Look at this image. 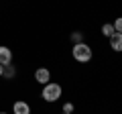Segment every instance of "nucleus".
I'll return each mask as SVG.
<instances>
[{
    "label": "nucleus",
    "instance_id": "obj_1",
    "mask_svg": "<svg viewBox=\"0 0 122 114\" xmlns=\"http://www.w3.org/2000/svg\"><path fill=\"white\" fill-rule=\"evenodd\" d=\"M71 55H73V59L77 63H87L92 61V57H94V51H92V47L83 41V43H77L73 45V49H71Z\"/></svg>",
    "mask_w": 122,
    "mask_h": 114
},
{
    "label": "nucleus",
    "instance_id": "obj_2",
    "mask_svg": "<svg viewBox=\"0 0 122 114\" xmlns=\"http://www.w3.org/2000/svg\"><path fill=\"white\" fill-rule=\"evenodd\" d=\"M61 94H63V90H61V86L57 82H49L43 86V92H41V96H43L45 102H57L61 98Z\"/></svg>",
    "mask_w": 122,
    "mask_h": 114
},
{
    "label": "nucleus",
    "instance_id": "obj_3",
    "mask_svg": "<svg viewBox=\"0 0 122 114\" xmlns=\"http://www.w3.org/2000/svg\"><path fill=\"white\" fill-rule=\"evenodd\" d=\"M35 79H37V83L45 86V83H49V82H51V73H49V69H47V67H39V69L35 71Z\"/></svg>",
    "mask_w": 122,
    "mask_h": 114
},
{
    "label": "nucleus",
    "instance_id": "obj_4",
    "mask_svg": "<svg viewBox=\"0 0 122 114\" xmlns=\"http://www.w3.org/2000/svg\"><path fill=\"white\" fill-rule=\"evenodd\" d=\"M108 41H110V49H112V51L122 53V33H114Z\"/></svg>",
    "mask_w": 122,
    "mask_h": 114
},
{
    "label": "nucleus",
    "instance_id": "obj_5",
    "mask_svg": "<svg viewBox=\"0 0 122 114\" xmlns=\"http://www.w3.org/2000/svg\"><path fill=\"white\" fill-rule=\"evenodd\" d=\"M10 63H12V51L0 45V65H10Z\"/></svg>",
    "mask_w": 122,
    "mask_h": 114
},
{
    "label": "nucleus",
    "instance_id": "obj_6",
    "mask_svg": "<svg viewBox=\"0 0 122 114\" xmlns=\"http://www.w3.org/2000/svg\"><path fill=\"white\" fill-rule=\"evenodd\" d=\"M12 112L14 114H30V106L26 104V102L18 100V102H14V104H12Z\"/></svg>",
    "mask_w": 122,
    "mask_h": 114
},
{
    "label": "nucleus",
    "instance_id": "obj_7",
    "mask_svg": "<svg viewBox=\"0 0 122 114\" xmlns=\"http://www.w3.org/2000/svg\"><path fill=\"white\" fill-rule=\"evenodd\" d=\"M114 33H116V31H114V25H112V22H104V25H102V35H104V37H108V39H110Z\"/></svg>",
    "mask_w": 122,
    "mask_h": 114
},
{
    "label": "nucleus",
    "instance_id": "obj_8",
    "mask_svg": "<svg viewBox=\"0 0 122 114\" xmlns=\"http://www.w3.org/2000/svg\"><path fill=\"white\" fill-rule=\"evenodd\" d=\"M14 73H16L14 65H4V73H2V75H4L6 79H12V78H14Z\"/></svg>",
    "mask_w": 122,
    "mask_h": 114
},
{
    "label": "nucleus",
    "instance_id": "obj_9",
    "mask_svg": "<svg viewBox=\"0 0 122 114\" xmlns=\"http://www.w3.org/2000/svg\"><path fill=\"white\" fill-rule=\"evenodd\" d=\"M71 43H73V45H77V43H83V35H81L79 31L71 33Z\"/></svg>",
    "mask_w": 122,
    "mask_h": 114
},
{
    "label": "nucleus",
    "instance_id": "obj_10",
    "mask_svg": "<svg viewBox=\"0 0 122 114\" xmlns=\"http://www.w3.org/2000/svg\"><path fill=\"white\" fill-rule=\"evenodd\" d=\"M112 25H114V31H116V33H122V16H118Z\"/></svg>",
    "mask_w": 122,
    "mask_h": 114
},
{
    "label": "nucleus",
    "instance_id": "obj_11",
    "mask_svg": "<svg viewBox=\"0 0 122 114\" xmlns=\"http://www.w3.org/2000/svg\"><path fill=\"white\" fill-rule=\"evenodd\" d=\"M63 112H65V114H73V104H71V102L63 104Z\"/></svg>",
    "mask_w": 122,
    "mask_h": 114
},
{
    "label": "nucleus",
    "instance_id": "obj_12",
    "mask_svg": "<svg viewBox=\"0 0 122 114\" xmlns=\"http://www.w3.org/2000/svg\"><path fill=\"white\" fill-rule=\"evenodd\" d=\"M2 73H4V65H0V78H2Z\"/></svg>",
    "mask_w": 122,
    "mask_h": 114
},
{
    "label": "nucleus",
    "instance_id": "obj_13",
    "mask_svg": "<svg viewBox=\"0 0 122 114\" xmlns=\"http://www.w3.org/2000/svg\"><path fill=\"white\" fill-rule=\"evenodd\" d=\"M0 114H6V112H0Z\"/></svg>",
    "mask_w": 122,
    "mask_h": 114
},
{
    "label": "nucleus",
    "instance_id": "obj_14",
    "mask_svg": "<svg viewBox=\"0 0 122 114\" xmlns=\"http://www.w3.org/2000/svg\"><path fill=\"white\" fill-rule=\"evenodd\" d=\"M61 114H65V112H61Z\"/></svg>",
    "mask_w": 122,
    "mask_h": 114
}]
</instances>
